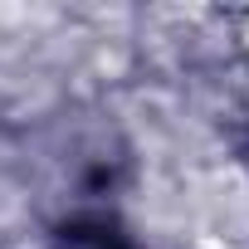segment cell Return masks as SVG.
Masks as SVG:
<instances>
[{
    "mask_svg": "<svg viewBox=\"0 0 249 249\" xmlns=\"http://www.w3.org/2000/svg\"><path fill=\"white\" fill-rule=\"evenodd\" d=\"M59 239H64V249H137L112 215H78L59 230Z\"/></svg>",
    "mask_w": 249,
    "mask_h": 249,
    "instance_id": "obj_1",
    "label": "cell"
}]
</instances>
